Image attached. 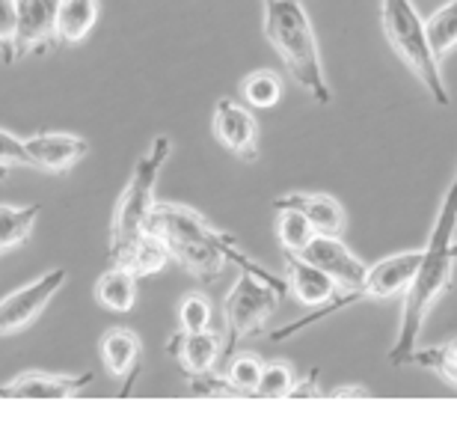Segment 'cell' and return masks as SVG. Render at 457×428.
Wrapping results in <instances>:
<instances>
[{
    "mask_svg": "<svg viewBox=\"0 0 457 428\" xmlns=\"http://www.w3.org/2000/svg\"><path fill=\"white\" fill-rule=\"evenodd\" d=\"M0 63H18V0H0Z\"/></svg>",
    "mask_w": 457,
    "mask_h": 428,
    "instance_id": "f1b7e54d",
    "label": "cell"
},
{
    "mask_svg": "<svg viewBox=\"0 0 457 428\" xmlns=\"http://www.w3.org/2000/svg\"><path fill=\"white\" fill-rule=\"evenodd\" d=\"M454 232H457V170L440 203V212H436L431 235H428V241L422 248V259H419L416 274L404 291L398 336L386 354L392 366H407L410 354L419 348V336L425 331V322H428V315H431V309L436 306V300L452 289L454 259L449 248L454 241Z\"/></svg>",
    "mask_w": 457,
    "mask_h": 428,
    "instance_id": "7a4b0ae2",
    "label": "cell"
},
{
    "mask_svg": "<svg viewBox=\"0 0 457 428\" xmlns=\"http://www.w3.org/2000/svg\"><path fill=\"white\" fill-rule=\"evenodd\" d=\"M449 250H452V259H454V262H457V239H454V241H452V248H449Z\"/></svg>",
    "mask_w": 457,
    "mask_h": 428,
    "instance_id": "836d02e7",
    "label": "cell"
},
{
    "mask_svg": "<svg viewBox=\"0 0 457 428\" xmlns=\"http://www.w3.org/2000/svg\"><path fill=\"white\" fill-rule=\"evenodd\" d=\"M277 239L282 253H303L309 241L315 239V226L306 221V214L295 212V208H277Z\"/></svg>",
    "mask_w": 457,
    "mask_h": 428,
    "instance_id": "d4e9b609",
    "label": "cell"
},
{
    "mask_svg": "<svg viewBox=\"0 0 457 428\" xmlns=\"http://www.w3.org/2000/svg\"><path fill=\"white\" fill-rule=\"evenodd\" d=\"M419 259H422V248L419 250H401V253H392V256L374 262L365 271L362 283L353 286V289H345L339 291L330 304L312 309V313H306L303 318H297V322H291L286 327H277L273 333H268L270 342H286L291 340L295 333L306 331V327H312L315 322H324V318H330L336 313H342V309L360 304V300H383V298H395V295H404L410 280H413L416 268H419Z\"/></svg>",
    "mask_w": 457,
    "mask_h": 428,
    "instance_id": "8992f818",
    "label": "cell"
},
{
    "mask_svg": "<svg viewBox=\"0 0 457 428\" xmlns=\"http://www.w3.org/2000/svg\"><path fill=\"white\" fill-rule=\"evenodd\" d=\"M6 176H9V170H4V167H0V181H6Z\"/></svg>",
    "mask_w": 457,
    "mask_h": 428,
    "instance_id": "e575fe53",
    "label": "cell"
},
{
    "mask_svg": "<svg viewBox=\"0 0 457 428\" xmlns=\"http://www.w3.org/2000/svg\"><path fill=\"white\" fill-rule=\"evenodd\" d=\"M214 322V306L212 300L199 291H187L185 298L179 300V331H212Z\"/></svg>",
    "mask_w": 457,
    "mask_h": 428,
    "instance_id": "4316f807",
    "label": "cell"
},
{
    "mask_svg": "<svg viewBox=\"0 0 457 428\" xmlns=\"http://www.w3.org/2000/svg\"><path fill=\"white\" fill-rule=\"evenodd\" d=\"M140 357H143V342H140V336L134 331H128V327H111V331L102 336V363H104L107 375L122 381L119 399L131 396L134 381L140 375Z\"/></svg>",
    "mask_w": 457,
    "mask_h": 428,
    "instance_id": "2e32d148",
    "label": "cell"
},
{
    "mask_svg": "<svg viewBox=\"0 0 457 428\" xmlns=\"http://www.w3.org/2000/svg\"><path fill=\"white\" fill-rule=\"evenodd\" d=\"M137 283H140V277L134 271H128L122 265H111L96 280L93 295L111 313H131L137 304Z\"/></svg>",
    "mask_w": 457,
    "mask_h": 428,
    "instance_id": "d6986e66",
    "label": "cell"
},
{
    "mask_svg": "<svg viewBox=\"0 0 457 428\" xmlns=\"http://www.w3.org/2000/svg\"><path fill=\"white\" fill-rule=\"evenodd\" d=\"M425 30L436 60L443 63L457 48V0H445L440 9H434L425 18Z\"/></svg>",
    "mask_w": 457,
    "mask_h": 428,
    "instance_id": "603a6c76",
    "label": "cell"
},
{
    "mask_svg": "<svg viewBox=\"0 0 457 428\" xmlns=\"http://www.w3.org/2000/svg\"><path fill=\"white\" fill-rule=\"evenodd\" d=\"M93 372L80 375H60V372H21L0 384L4 399H36V402H54V399H75L93 384Z\"/></svg>",
    "mask_w": 457,
    "mask_h": 428,
    "instance_id": "30bf717a",
    "label": "cell"
},
{
    "mask_svg": "<svg viewBox=\"0 0 457 428\" xmlns=\"http://www.w3.org/2000/svg\"><path fill=\"white\" fill-rule=\"evenodd\" d=\"M380 24L392 51L413 71L419 84L428 89V96L440 107H449L452 96L449 87H445L440 60H436L431 42H428L425 18L419 15L413 0H380Z\"/></svg>",
    "mask_w": 457,
    "mask_h": 428,
    "instance_id": "5b68a950",
    "label": "cell"
},
{
    "mask_svg": "<svg viewBox=\"0 0 457 428\" xmlns=\"http://www.w3.org/2000/svg\"><path fill=\"white\" fill-rule=\"evenodd\" d=\"M172 155V138L158 134L149 149L140 155V161L134 164L131 176H128L122 194L116 199V208L111 214V230H107V256L111 265L125 256L137 241L149 235V214L154 208V188L163 167H167Z\"/></svg>",
    "mask_w": 457,
    "mask_h": 428,
    "instance_id": "277c9868",
    "label": "cell"
},
{
    "mask_svg": "<svg viewBox=\"0 0 457 428\" xmlns=\"http://www.w3.org/2000/svg\"><path fill=\"white\" fill-rule=\"evenodd\" d=\"M149 232L158 235L163 248L170 250V259L179 262L199 283L212 286L214 280L226 274L228 265H237L244 274L264 280L268 286L279 289L288 298L286 277H277L268 268H262L250 253H244V248L232 235L223 232L220 226H214L196 208L185 203H154L149 214Z\"/></svg>",
    "mask_w": 457,
    "mask_h": 428,
    "instance_id": "6da1fadb",
    "label": "cell"
},
{
    "mask_svg": "<svg viewBox=\"0 0 457 428\" xmlns=\"http://www.w3.org/2000/svg\"><path fill=\"white\" fill-rule=\"evenodd\" d=\"M187 393L199 396V399H232V396H237L235 387L226 381V375H217V372L194 375V378L187 381Z\"/></svg>",
    "mask_w": 457,
    "mask_h": 428,
    "instance_id": "f546056e",
    "label": "cell"
},
{
    "mask_svg": "<svg viewBox=\"0 0 457 428\" xmlns=\"http://www.w3.org/2000/svg\"><path fill=\"white\" fill-rule=\"evenodd\" d=\"M282 300H286V295L279 289H273L264 280L241 271V277L235 280V286L228 289V295L223 300V324H226L223 360L232 357L246 336H259L268 331L270 315L277 313Z\"/></svg>",
    "mask_w": 457,
    "mask_h": 428,
    "instance_id": "52a82bcc",
    "label": "cell"
},
{
    "mask_svg": "<svg viewBox=\"0 0 457 428\" xmlns=\"http://www.w3.org/2000/svg\"><path fill=\"white\" fill-rule=\"evenodd\" d=\"M0 167H33L30 155H27V146L21 138H15L12 131L0 129Z\"/></svg>",
    "mask_w": 457,
    "mask_h": 428,
    "instance_id": "4dcf8cb0",
    "label": "cell"
},
{
    "mask_svg": "<svg viewBox=\"0 0 457 428\" xmlns=\"http://www.w3.org/2000/svg\"><path fill=\"white\" fill-rule=\"evenodd\" d=\"M286 256V283H288V295L295 304L306 306V309H318L339 295L342 286L336 280L321 271L312 262H306L297 253H282Z\"/></svg>",
    "mask_w": 457,
    "mask_h": 428,
    "instance_id": "9a60e30c",
    "label": "cell"
},
{
    "mask_svg": "<svg viewBox=\"0 0 457 428\" xmlns=\"http://www.w3.org/2000/svg\"><path fill=\"white\" fill-rule=\"evenodd\" d=\"M297 256H303L306 262H312V265L327 271V274L342 286V291L360 286L365 271H369V265L342 241V235H315V239L309 241V248L303 253H297Z\"/></svg>",
    "mask_w": 457,
    "mask_h": 428,
    "instance_id": "8fae6325",
    "label": "cell"
},
{
    "mask_svg": "<svg viewBox=\"0 0 457 428\" xmlns=\"http://www.w3.org/2000/svg\"><path fill=\"white\" fill-rule=\"evenodd\" d=\"M407 366L434 372L436 378H443L445 384L457 390V336H452V340H445L440 345H431V348H416L410 354Z\"/></svg>",
    "mask_w": 457,
    "mask_h": 428,
    "instance_id": "7402d4cb",
    "label": "cell"
},
{
    "mask_svg": "<svg viewBox=\"0 0 457 428\" xmlns=\"http://www.w3.org/2000/svg\"><path fill=\"white\" fill-rule=\"evenodd\" d=\"M167 262H172L170 250L163 248V241L158 239V235L149 232L145 239L137 241L122 259L113 262V265H122L128 271H134V274L143 280V277H152V274H158V271H163L167 268Z\"/></svg>",
    "mask_w": 457,
    "mask_h": 428,
    "instance_id": "44dd1931",
    "label": "cell"
},
{
    "mask_svg": "<svg viewBox=\"0 0 457 428\" xmlns=\"http://www.w3.org/2000/svg\"><path fill=\"white\" fill-rule=\"evenodd\" d=\"M223 345L226 340L220 331H176L170 336L167 351L176 357L187 378L205 375V372H217V363H223Z\"/></svg>",
    "mask_w": 457,
    "mask_h": 428,
    "instance_id": "5bb4252c",
    "label": "cell"
},
{
    "mask_svg": "<svg viewBox=\"0 0 457 428\" xmlns=\"http://www.w3.org/2000/svg\"><path fill=\"white\" fill-rule=\"evenodd\" d=\"M321 390H318V369H309L306 378H300L295 390H291V399H318Z\"/></svg>",
    "mask_w": 457,
    "mask_h": 428,
    "instance_id": "1f68e13d",
    "label": "cell"
},
{
    "mask_svg": "<svg viewBox=\"0 0 457 428\" xmlns=\"http://www.w3.org/2000/svg\"><path fill=\"white\" fill-rule=\"evenodd\" d=\"M60 0H18V60L57 48Z\"/></svg>",
    "mask_w": 457,
    "mask_h": 428,
    "instance_id": "4fadbf2b",
    "label": "cell"
},
{
    "mask_svg": "<svg viewBox=\"0 0 457 428\" xmlns=\"http://www.w3.org/2000/svg\"><path fill=\"white\" fill-rule=\"evenodd\" d=\"M66 277H69L66 268H51L42 277H36L33 283L15 289L12 295L0 300V340L30 327L48 309L51 300L57 298V291L66 286Z\"/></svg>",
    "mask_w": 457,
    "mask_h": 428,
    "instance_id": "ba28073f",
    "label": "cell"
},
{
    "mask_svg": "<svg viewBox=\"0 0 457 428\" xmlns=\"http://www.w3.org/2000/svg\"><path fill=\"white\" fill-rule=\"evenodd\" d=\"M102 15V0H60L57 4V42H84Z\"/></svg>",
    "mask_w": 457,
    "mask_h": 428,
    "instance_id": "ac0fdd59",
    "label": "cell"
},
{
    "mask_svg": "<svg viewBox=\"0 0 457 428\" xmlns=\"http://www.w3.org/2000/svg\"><path fill=\"white\" fill-rule=\"evenodd\" d=\"M24 146H27V155H30L33 167L54 172V176L69 172L78 161H84L89 152V143L69 131H36L24 140Z\"/></svg>",
    "mask_w": 457,
    "mask_h": 428,
    "instance_id": "7c38bea8",
    "label": "cell"
},
{
    "mask_svg": "<svg viewBox=\"0 0 457 428\" xmlns=\"http://www.w3.org/2000/svg\"><path fill=\"white\" fill-rule=\"evenodd\" d=\"M262 372H264V360L259 354L253 351H241V354H232L226 363V381L235 387L237 396H255V390L262 384Z\"/></svg>",
    "mask_w": 457,
    "mask_h": 428,
    "instance_id": "484cf974",
    "label": "cell"
},
{
    "mask_svg": "<svg viewBox=\"0 0 457 428\" xmlns=\"http://www.w3.org/2000/svg\"><path fill=\"white\" fill-rule=\"evenodd\" d=\"M324 396H327V399H362V396H371V390H369V387H362V384H345V387L327 390Z\"/></svg>",
    "mask_w": 457,
    "mask_h": 428,
    "instance_id": "d6a6232c",
    "label": "cell"
},
{
    "mask_svg": "<svg viewBox=\"0 0 457 428\" xmlns=\"http://www.w3.org/2000/svg\"><path fill=\"white\" fill-rule=\"evenodd\" d=\"M39 214H42V203H30V206L0 203V256L30 241Z\"/></svg>",
    "mask_w": 457,
    "mask_h": 428,
    "instance_id": "ffe728a7",
    "label": "cell"
},
{
    "mask_svg": "<svg viewBox=\"0 0 457 428\" xmlns=\"http://www.w3.org/2000/svg\"><path fill=\"white\" fill-rule=\"evenodd\" d=\"M270 208H295L306 214V221L315 226L318 235H342L345 232V208L339 199L327 194H306V190H288L282 197H273Z\"/></svg>",
    "mask_w": 457,
    "mask_h": 428,
    "instance_id": "e0dca14e",
    "label": "cell"
},
{
    "mask_svg": "<svg viewBox=\"0 0 457 428\" xmlns=\"http://www.w3.org/2000/svg\"><path fill=\"white\" fill-rule=\"evenodd\" d=\"M241 98L246 107H255V111L277 107L282 98V78L270 69H255L241 80Z\"/></svg>",
    "mask_w": 457,
    "mask_h": 428,
    "instance_id": "cb8c5ba5",
    "label": "cell"
},
{
    "mask_svg": "<svg viewBox=\"0 0 457 428\" xmlns=\"http://www.w3.org/2000/svg\"><path fill=\"white\" fill-rule=\"evenodd\" d=\"M212 131L217 143L226 152H232L237 161L244 164L259 161V120H255L246 105L235 102V98H220L214 105Z\"/></svg>",
    "mask_w": 457,
    "mask_h": 428,
    "instance_id": "9c48e42d",
    "label": "cell"
},
{
    "mask_svg": "<svg viewBox=\"0 0 457 428\" xmlns=\"http://www.w3.org/2000/svg\"><path fill=\"white\" fill-rule=\"evenodd\" d=\"M264 39L277 51L291 80L315 105H330L333 89L327 80L318 36L300 0H264Z\"/></svg>",
    "mask_w": 457,
    "mask_h": 428,
    "instance_id": "3957f363",
    "label": "cell"
},
{
    "mask_svg": "<svg viewBox=\"0 0 457 428\" xmlns=\"http://www.w3.org/2000/svg\"><path fill=\"white\" fill-rule=\"evenodd\" d=\"M295 384H297L295 369L282 360H273V363H264L262 384H259V390H255V396L259 399H291Z\"/></svg>",
    "mask_w": 457,
    "mask_h": 428,
    "instance_id": "83f0119b",
    "label": "cell"
}]
</instances>
